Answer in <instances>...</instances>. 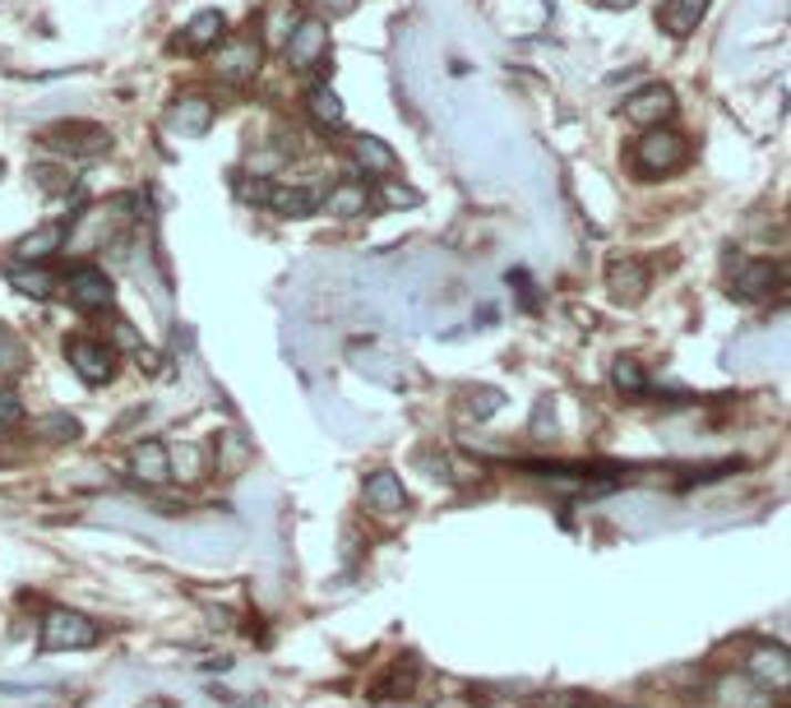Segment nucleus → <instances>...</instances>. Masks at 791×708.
I'll list each match as a JSON object with an SVG mask.
<instances>
[{"mask_svg":"<svg viewBox=\"0 0 791 708\" xmlns=\"http://www.w3.org/2000/svg\"><path fill=\"white\" fill-rule=\"evenodd\" d=\"M527 708H588V695L578 690H551V695H533Z\"/></svg>","mask_w":791,"mask_h":708,"instance_id":"7c9ffc66","label":"nucleus"},{"mask_svg":"<svg viewBox=\"0 0 791 708\" xmlns=\"http://www.w3.org/2000/svg\"><path fill=\"white\" fill-rule=\"evenodd\" d=\"M606 10H629V6H639V0H602Z\"/></svg>","mask_w":791,"mask_h":708,"instance_id":"c9c22d12","label":"nucleus"},{"mask_svg":"<svg viewBox=\"0 0 791 708\" xmlns=\"http://www.w3.org/2000/svg\"><path fill=\"white\" fill-rule=\"evenodd\" d=\"M287 65L292 70H315V65H325L329 61V29H325V19H301V29L292 33V42H287Z\"/></svg>","mask_w":791,"mask_h":708,"instance_id":"6e6552de","label":"nucleus"},{"mask_svg":"<svg viewBox=\"0 0 791 708\" xmlns=\"http://www.w3.org/2000/svg\"><path fill=\"white\" fill-rule=\"evenodd\" d=\"M33 435H42V440H74L79 422H74L70 412H47V417H33Z\"/></svg>","mask_w":791,"mask_h":708,"instance_id":"c85d7f7f","label":"nucleus"},{"mask_svg":"<svg viewBox=\"0 0 791 708\" xmlns=\"http://www.w3.org/2000/svg\"><path fill=\"white\" fill-rule=\"evenodd\" d=\"M42 144H47L51 153L84 163V157H102V153H107V148H112V135H107L102 125H93V121H56V125L42 130Z\"/></svg>","mask_w":791,"mask_h":708,"instance_id":"f03ea898","label":"nucleus"},{"mask_svg":"<svg viewBox=\"0 0 791 708\" xmlns=\"http://www.w3.org/2000/svg\"><path fill=\"white\" fill-rule=\"evenodd\" d=\"M361 495H366V505H371L376 514H403V510H408V491H403V482H399V472H389V468L371 472Z\"/></svg>","mask_w":791,"mask_h":708,"instance_id":"ddd939ff","label":"nucleus"},{"mask_svg":"<svg viewBox=\"0 0 791 708\" xmlns=\"http://www.w3.org/2000/svg\"><path fill=\"white\" fill-rule=\"evenodd\" d=\"M130 478L144 486H167L172 482V450L163 440H140L130 450Z\"/></svg>","mask_w":791,"mask_h":708,"instance_id":"9b49d317","label":"nucleus"},{"mask_svg":"<svg viewBox=\"0 0 791 708\" xmlns=\"http://www.w3.org/2000/svg\"><path fill=\"white\" fill-rule=\"evenodd\" d=\"M167 121H172V130H181V135H204V130L214 125V102H208L204 93H186V98L172 102Z\"/></svg>","mask_w":791,"mask_h":708,"instance_id":"dca6fc26","label":"nucleus"},{"mask_svg":"<svg viewBox=\"0 0 791 708\" xmlns=\"http://www.w3.org/2000/svg\"><path fill=\"white\" fill-rule=\"evenodd\" d=\"M204 472H208V450H204V444H195V440H181L176 450H172V478L195 486Z\"/></svg>","mask_w":791,"mask_h":708,"instance_id":"4be33fe9","label":"nucleus"},{"mask_svg":"<svg viewBox=\"0 0 791 708\" xmlns=\"http://www.w3.org/2000/svg\"><path fill=\"white\" fill-rule=\"evenodd\" d=\"M23 417V403L14 399L10 389H0V427H10V422H19Z\"/></svg>","mask_w":791,"mask_h":708,"instance_id":"473e14b6","label":"nucleus"},{"mask_svg":"<svg viewBox=\"0 0 791 708\" xmlns=\"http://www.w3.org/2000/svg\"><path fill=\"white\" fill-rule=\"evenodd\" d=\"M708 6H713V0H667V6L657 10V23H662V33L685 38V33H695L703 23Z\"/></svg>","mask_w":791,"mask_h":708,"instance_id":"a211bd4d","label":"nucleus"},{"mask_svg":"<svg viewBox=\"0 0 791 708\" xmlns=\"http://www.w3.org/2000/svg\"><path fill=\"white\" fill-rule=\"evenodd\" d=\"M297 29H301V14H297L292 0H274V6L264 10V47L287 51V42H292Z\"/></svg>","mask_w":791,"mask_h":708,"instance_id":"aec40b11","label":"nucleus"},{"mask_svg":"<svg viewBox=\"0 0 791 708\" xmlns=\"http://www.w3.org/2000/svg\"><path fill=\"white\" fill-rule=\"evenodd\" d=\"M102 639V629L93 616L70 612V607H51L42 616V648L47 653H74V648H93Z\"/></svg>","mask_w":791,"mask_h":708,"instance_id":"7ed1b4c3","label":"nucleus"},{"mask_svg":"<svg viewBox=\"0 0 791 708\" xmlns=\"http://www.w3.org/2000/svg\"><path fill=\"white\" fill-rule=\"evenodd\" d=\"M259 57H264V47L255 38L236 33L214 51V74L223 79V84H250V79L259 74Z\"/></svg>","mask_w":791,"mask_h":708,"instance_id":"423d86ee","label":"nucleus"},{"mask_svg":"<svg viewBox=\"0 0 791 708\" xmlns=\"http://www.w3.org/2000/svg\"><path fill=\"white\" fill-rule=\"evenodd\" d=\"M736 468H741V459H727V463H703V468H690V478H680V491H690V486H708V482H722V478H731Z\"/></svg>","mask_w":791,"mask_h":708,"instance_id":"c756f323","label":"nucleus"},{"mask_svg":"<svg viewBox=\"0 0 791 708\" xmlns=\"http://www.w3.org/2000/svg\"><path fill=\"white\" fill-rule=\"evenodd\" d=\"M23 366H29V352H23L19 334L0 325V380H14V376L23 371Z\"/></svg>","mask_w":791,"mask_h":708,"instance_id":"bb28decb","label":"nucleus"},{"mask_svg":"<svg viewBox=\"0 0 791 708\" xmlns=\"http://www.w3.org/2000/svg\"><path fill=\"white\" fill-rule=\"evenodd\" d=\"M10 283L19 287L23 297H38V301H42V297H51V293L61 287L56 278H51L47 269H38V265H33V269H29V265H23V269H10Z\"/></svg>","mask_w":791,"mask_h":708,"instance_id":"a878e982","label":"nucleus"},{"mask_svg":"<svg viewBox=\"0 0 791 708\" xmlns=\"http://www.w3.org/2000/svg\"><path fill=\"white\" fill-rule=\"evenodd\" d=\"M685 135L680 130H671V125H657V130H644L639 135V144H635V153H629V163H635L648 181H662V176H671L680 163H685Z\"/></svg>","mask_w":791,"mask_h":708,"instance_id":"f257e3e1","label":"nucleus"},{"mask_svg":"<svg viewBox=\"0 0 791 708\" xmlns=\"http://www.w3.org/2000/svg\"><path fill=\"white\" fill-rule=\"evenodd\" d=\"M315 10H320L325 19H342V14H352L357 10V0H310Z\"/></svg>","mask_w":791,"mask_h":708,"instance_id":"72a5a7b5","label":"nucleus"},{"mask_svg":"<svg viewBox=\"0 0 791 708\" xmlns=\"http://www.w3.org/2000/svg\"><path fill=\"white\" fill-rule=\"evenodd\" d=\"M606 287H612V297L616 301H639L648 293V269H644V259H612L606 265Z\"/></svg>","mask_w":791,"mask_h":708,"instance_id":"4468645a","label":"nucleus"},{"mask_svg":"<svg viewBox=\"0 0 791 708\" xmlns=\"http://www.w3.org/2000/svg\"><path fill=\"white\" fill-rule=\"evenodd\" d=\"M65 361H70V371L84 384H107L116 376V348L102 343V338H89V334L70 338V343H65Z\"/></svg>","mask_w":791,"mask_h":708,"instance_id":"20e7f679","label":"nucleus"},{"mask_svg":"<svg viewBox=\"0 0 791 708\" xmlns=\"http://www.w3.org/2000/svg\"><path fill=\"white\" fill-rule=\"evenodd\" d=\"M269 208L278 218H310V214H320L325 208V191H315V186H274Z\"/></svg>","mask_w":791,"mask_h":708,"instance_id":"2eb2a0df","label":"nucleus"},{"mask_svg":"<svg viewBox=\"0 0 791 708\" xmlns=\"http://www.w3.org/2000/svg\"><path fill=\"white\" fill-rule=\"evenodd\" d=\"M612 384H616L620 393H644V389H648V371H644V361L620 357V361L612 366Z\"/></svg>","mask_w":791,"mask_h":708,"instance_id":"cd10ccee","label":"nucleus"},{"mask_svg":"<svg viewBox=\"0 0 791 708\" xmlns=\"http://www.w3.org/2000/svg\"><path fill=\"white\" fill-rule=\"evenodd\" d=\"M366 208H371L366 181H338L333 191H325V214H333V218H361Z\"/></svg>","mask_w":791,"mask_h":708,"instance_id":"6ab92c4d","label":"nucleus"},{"mask_svg":"<svg viewBox=\"0 0 791 708\" xmlns=\"http://www.w3.org/2000/svg\"><path fill=\"white\" fill-rule=\"evenodd\" d=\"M782 283H787V269H782V265H769V259H746V265L731 274V293L746 297V301H750V297L763 301V297H773Z\"/></svg>","mask_w":791,"mask_h":708,"instance_id":"1a4fd4ad","label":"nucleus"},{"mask_svg":"<svg viewBox=\"0 0 791 708\" xmlns=\"http://www.w3.org/2000/svg\"><path fill=\"white\" fill-rule=\"evenodd\" d=\"M33 176H38V186H42V191H51V195H61V191H70V186H74V176H65L61 167H38Z\"/></svg>","mask_w":791,"mask_h":708,"instance_id":"2f4dec72","label":"nucleus"},{"mask_svg":"<svg viewBox=\"0 0 791 708\" xmlns=\"http://www.w3.org/2000/svg\"><path fill=\"white\" fill-rule=\"evenodd\" d=\"M116 343H121L125 352H140V334H135V329H130L125 320H116Z\"/></svg>","mask_w":791,"mask_h":708,"instance_id":"f704fd0d","label":"nucleus"},{"mask_svg":"<svg viewBox=\"0 0 791 708\" xmlns=\"http://www.w3.org/2000/svg\"><path fill=\"white\" fill-rule=\"evenodd\" d=\"M352 157H357V167L366 172V176H393L399 172V153H393L384 140H376V135H357L352 140Z\"/></svg>","mask_w":791,"mask_h":708,"instance_id":"f3484780","label":"nucleus"},{"mask_svg":"<svg viewBox=\"0 0 791 708\" xmlns=\"http://www.w3.org/2000/svg\"><path fill=\"white\" fill-rule=\"evenodd\" d=\"M65 246V227L61 223H51V227H42V232H29L23 242L14 246V255L23 259V265H42V259L51 255V250H61Z\"/></svg>","mask_w":791,"mask_h":708,"instance_id":"5701e85b","label":"nucleus"},{"mask_svg":"<svg viewBox=\"0 0 791 708\" xmlns=\"http://www.w3.org/2000/svg\"><path fill=\"white\" fill-rule=\"evenodd\" d=\"M306 112L315 125H325V130H342V121H348V112H342V102L329 84H310L306 93Z\"/></svg>","mask_w":791,"mask_h":708,"instance_id":"412c9836","label":"nucleus"},{"mask_svg":"<svg viewBox=\"0 0 791 708\" xmlns=\"http://www.w3.org/2000/svg\"><path fill=\"white\" fill-rule=\"evenodd\" d=\"M718 699L727 708H769V695H763V686H754V680L741 671V676H727L718 686Z\"/></svg>","mask_w":791,"mask_h":708,"instance_id":"b1692460","label":"nucleus"},{"mask_svg":"<svg viewBox=\"0 0 791 708\" xmlns=\"http://www.w3.org/2000/svg\"><path fill=\"white\" fill-rule=\"evenodd\" d=\"M746 676L754 680V686H763V690H791V648H782V644H754L750 648V658H746Z\"/></svg>","mask_w":791,"mask_h":708,"instance_id":"0eeeda50","label":"nucleus"},{"mask_svg":"<svg viewBox=\"0 0 791 708\" xmlns=\"http://www.w3.org/2000/svg\"><path fill=\"white\" fill-rule=\"evenodd\" d=\"M625 116L635 121V125H644V130L667 125L676 116V93L667 84H648V89H639L635 98L625 102Z\"/></svg>","mask_w":791,"mask_h":708,"instance_id":"9d476101","label":"nucleus"},{"mask_svg":"<svg viewBox=\"0 0 791 708\" xmlns=\"http://www.w3.org/2000/svg\"><path fill=\"white\" fill-rule=\"evenodd\" d=\"M223 42H227V19L218 10H199L176 38L181 51H218Z\"/></svg>","mask_w":791,"mask_h":708,"instance_id":"f8f14e48","label":"nucleus"},{"mask_svg":"<svg viewBox=\"0 0 791 708\" xmlns=\"http://www.w3.org/2000/svg\"><path fill=\"white\" fill-rule=\"evenodd\" d=\"M61 287H65L70 306H79V310H107L116 301V287H112L107 269H97V265H74Z\"/></svg>","mask_w":791,"mask_h":708,"instance_id":"39448f33","label":"nucleus"},{"mask_svg":"<svg viewBox=\"0 0 791 708\" xmlns=\"http://www.w3.org/2000/svg\"><path fill=\"white\" fill-rule=\"evenodd\" d=\"M250 463V440L242 431H227L218 435V472H227V478H236Z\"/></svg>","mask_w":791,"mask_h":708,"instance_id":"393cba45","label":"nucleus"}]
</instances>
